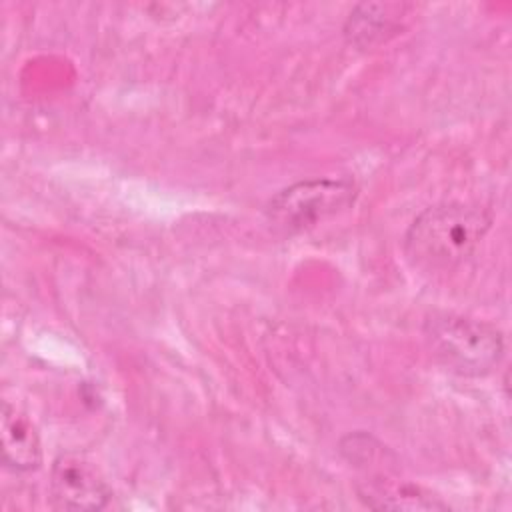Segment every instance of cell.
<instances>
[{
  "label": "cell",
  "mask_w": 512,
  "mask_h": 512,
  "mask_svg": "<svg viewBox=\"0 0 512 512\" xmlns=\"http://www.w3.org/2000/svg\"><path fill=\"white\" fill-rule=\"evenodd\" d=\"M492 226L490 214L464 202H440L422 210L404 234V254L424 272L452 270L478 248Z\"/></svg>",
  "instance_id": "cell-1"
},
{
  "label": "cell",
  "mask_w": 512,
  "mask_h": 512,
  "mask_svg": "<svg viewBox=\"0 0 512 512\" xmlns=\"http://www.w3.org/2000/svg\"><path fill=\"white\" fill-rule=\"evenodd\" d=\"M424 336L434 358L460 376H484L504 356V336L496 326L460 314L430 316Z\"/></svg>",
  "instance_id": "cell-2"
},
{
  "label": "cell",
  "mask_w": 512,
  "mask_h": 512,
  "mask_svg": "<svg viewBox=\"0 0 512 512\" xmlns=\"http://www.w3.org/2000/svg\"><path fill=\"white\" fill-rule=\"evenodd\" d=\"M356 196L358 186L350 178L300 180L268 200L266 216L274 226L298 232L344 212Z\"/></svg>",
  "instance_id": "cell-3"
},
{
  "label": "cell",
  "mask_w": 512,
  "mask_h": 512,
  "mask_svg": "<svg viewBox=\"0 0 512 512\" xmlns=\"http://www.w3.org/2000/svg\"><path fill=\"white\" fill-rule=\"evenodd\" d=\"M112 488L100 468L80 452L60 454L50 470V502L56 510L94 512L108 506Z\"/></svg>",
  "instance_id": "cell-4"
},
{
  "label": "cell",
  "mask_w": 512,
  "mask_h": 512,
  "mask_svg": "<svg viewBox=\"0 0 512 512\" xmlns=\"http://www.w3.org/2000/svg\"><path fill=\"white\" fill-rule=\"evenodd\" d=\"M0 448L2 464L12 472H32L42 462V444L36 426L8 400L2 402L0 414Z\"/></svg>",
  "instance_id": "cell-5"
},
{
  "label": "cell",
  "mask_w": 512,
  "mask_h": 512,
  "mask_svg": "<svg viewBox=\"0 0 512 512\" xmlns=\"http://www.w3.org/2000/svg\"><path fill=\"white\" fill-rule=\"evenodd\" d=\"M356 494L364 506L374 510H448V504L426 488L386 476H370L358 482Z\"/></svg>",
  "instance_id": "cell-6"
},
{
  "label": "cell",
  "mask_w": 512,
  "mask_h": 512,
  "mask_svg": "<svg viewBox=\"0 0 512 512\" xmlns=\"http://www.w3.org/2000/svg\"><path fill=\"white\" fill-rule=\"evenodd\" d=\"M404 10L406 6L396 2L358 4L344 24V36L352 46L360 50L378 46L398 34Z\"/></svg>",
  "instance_id": "cell-7"
}]
</instances>
